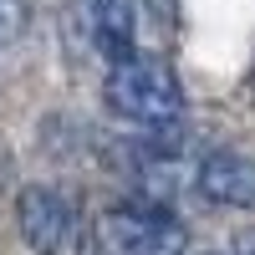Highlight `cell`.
I'll list each match as a JSON object with an SVG mask.
<instances>
[{
  "instance_id": "8992f818",
  "label": "cell",
  "mask_w": 255,
  "mask_h": 255,
  "mask_svg": "<svg viewBox=\"0 0 255 255\" xmlns=\"http://www.w3.org/2000/svg\"><path fill=\"white\" fill-rule=\"evenodd\" d=\"M26 26V10H20V0H0V46H10Z\"/></svg>"
},
{
  "instance_id": "7a4b0ae2",
  "label": "cell",
  "mask_w": 255,
  "mask_h": 255,
  "mask_svg": "<svg viewBox=\"0 0 255 255\" xmlns=\"http://www.w3.org/2000/svg\"><path fill=\"white\" fill-rule=\"evenodd\" d=\"M97 240H102V255H179L184 225L158 199H133L102 215Z\"/></svg>"
},
{
  "instance_id": "277c9868",
  "label": "cell",
  "mask_w": 255,
  "mask_h": 255,
  "mask_svg": "<svg viewBox=\"0 0 255 255\" xmlns=\"http://www.w3.org/2000/svg\"><path fill=\"white\" fill-rule=\"evenodd\" d=\"M194 189L209 204L250 209L255 204V158L240 153V148H215V153L194 168Z\"/></svg>"
},
{
  "instance_id": "3957f363",
  "label": "cell",
  "mask_w": 255,
  "mask_h": 255,
  "mask_svg": "<svg viewBox=\"0 0 255 255\" xmlns=\"http://www.w3.org/2000/svg\"><path fill=\"white\" fill-rule=\"evenodd\" d=\"M15 225L36 255H72L77 245V204L51 184H26L15 194Z\"/></svg>"
},
{
  "instance_id": "52a82bcc",
  "label": "cell",
  "mask_w": 255,
  "mask_h": 255,
  "mask_svg": "<svg viewBox=\"0 0 255 255\" xmlns=\"http://www.w3.org/2000/svg\"><path fill=\"white\" fill-rule=\"evenodd\" d=\"M240 255H255V230H250V235L240 240Z\"/></svg>"
},
{
  "instance_id": "6da1fadb",
  "label": "cell",
  "mask_w": 255,
  "mask_h": 255,
  "mask_svg": "<svg viewBox=\"0 0 255 255\" xmlns=\"http://www.w3.org/2000/svg\"><path fill=\"white\" fill-rule=\"evenodd\" d=\"M102 97L108 108L128 123L148 128V133H168V128L184 123V92H179V77L153 56H128L118 67H108V82H102Z\"/></svg>"
},
{
  "instance_id": "5b68a950",
  "label": "cell",
  "mask_w": 255,
  "mask_h": 255,
  "mask_svg": "<svg viewBox=\"0 0 255 255\" xmlns=\"http://www.w3.org/2000/svg\"><path fill=\"white\" fill-rule=\"evenodd\" d=\"M87 26H92L97 51L108 56V67L138 56V0H92Z\"/></svg>"
}]
</instances>
